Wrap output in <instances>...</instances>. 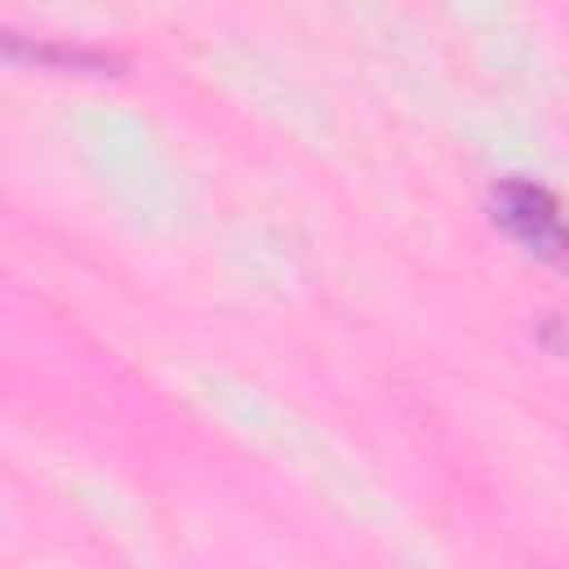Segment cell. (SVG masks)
I'll use <instances>...</instances> for the list:
<instances>
[{
    "instance_id": "6da1fadb",
    "label": "cell",
    "mask_w": 569,
    "mask_h": 569,
    "mask_svg": "<svg viewBox=\"0 0 569 569\" xmlns=\"http://www.w3.org/2000/svg\"><path fill=\"white\" fill-rule=\"evenodd\" d=\"M493 218L507 227L516 244H525L542 262H569V222L551 191L525 178H507L493 191Z\"/></svg>"
}]
</instances>
